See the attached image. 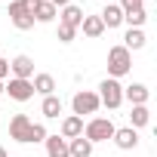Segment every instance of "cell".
I'll list each match as a JSON object with an SVG mask.
<instances>
[{
    "mask_svg": "<svg viewBox=\"0 0 157 157\" xmlns=\"http://www.w3.org/2000/svg\"><path fill=\"white\" fill-rule=\"evenodd\" d=\"M71 108H74V114H77V117H83V114H96V111L102 108L99 93H93V90H80V93H74Z\"/></svg>",
    "mask_w": 157,
    "mask_h": 157,
    "instance_id": "4",
    "label": "cell"
},
{
    "mask_svg": "<svg viewBox=\"0 0 157 157\" xmlns=\"http://www.w3.org/2000/svg\"><path fill=\"white\" fill-rule=\"evenodd\" d=\"M19 3L25 6V13H31V16H34V10L40 6V0H19Z\"/></svg>",
    "mask_w": 157,
    "mask_h": 157,
    "instance_id": "26",
    "label": "cell"
},
{
    "mask_svg": "<svg viewBox=\"0 0 157 157\" xmlns=\"http://www.w3.org/2000/svg\"><path fill=\"white\" fill-rule=\"evenodd\" d=\"M148 86L145 83H132V86H123V99H129L132 105H148Z\"/></svg>",
    "mask_w": 157,
    "mask_h": 157,
    "instance_id": "14",
    "label": "cell"
},
{
    "mask_svg": "<svg viewBox=\"0 0 157 157\" xmlns=\"http://www.w3.org/2000/svg\"><path fill=\"white\" fill-rule=\"evenodd\" d=\"M56 16H59V10L49 3V0H40V6L34 10V22H52Z\"/></svg>",
    "mask_w": 157,
    "mask_h": 157,
    "instance_id": "20",
    "label": "cell"
},
{
    "mask_svg": "<svg viewBox=\"0 0 157 157\" xmlns=\"http://www.w3.org/2000/svg\"><path fill=\"white\" fill-rule=\"evenodd\" d=\"M3 93H10V99H16V102H28V99H34V86H31V80H19V77H13V80L3 86Z\"/></svg>",
    "mask_w": 157,
    "mask_h": 157,
    "instance_id": "5",
    "label": "cell"
},
{
    "mask_svg": "<svg viewBox=\"0 0 157 157\" xmlns=\"http://www.w3.org/2000/svg\"><path fill=\"white\" fill-rule=\"evenodd\" d=\"M6 74H10V62H6V59H0V80H3Z\"/></svg>",
    "mask_w": 157,
    "mask_h": 157,
    "instance_id": "27",
    "label": "cell"
},
{
    "mask_svg": "<svg viewBox=\"0 0 157 157\" xmlns=\"http://www.w3.org/2000/svg\"><path fill=\"white\" fill-rule=\"evenodd\" d=\"M117 6H120L123 13H129V10H139V6H145V3H142V0H120Z\"/></svg>",
    "mask_w": 157,
    "mask_h": 157,
    "instance_id": "25",
    "label": "cell"
},
{
    "mask_svg": "<svg viewBox=\"0 0 157 157\" xmlns=\"http://www.w3.org/2000/svg\"><path fill=\"white\" fill-rule=\"evenodd\" d=\"M114 129H117V126H114L108 117H93V120L83 126V139H90L93 145H96V142H108V139L114 136Z\"/></svg>",
    "mask_w": 157,
    "mask_h": 157,
    "instance_id": "3",
    "label": "cell"
},
{
    "mask_svg": "<svg viewBox=\"0 0 157 157\" xmlns=\"http://www.w3.org/2000/svg\"><path fill=\"white\" fill-rule=\"evenodd\" d=\"M129 68H132V52L126 46H111L108 49V74L117 80V77L129 74Z\"/></svg>",
    "mask_w": 157,
    "mask_h": 157,
    "instance_id": "1",
    "label": "cell"
},
{
    "mask_svg": "<svg viewBox=\"0 0 157 157\" xmlns=\"http://www.w3.org/2000/svg\"><path fill=\"white\" fill-rule=\"evenodd\" d=\"M148 120H151L148 105H132V111H129V126L139 129V126H148Z\"/></svg>",
    "mask_w": 157,
    "mask_h": 157,
    "instance_id": "18",
    "label": "cell"
},
{
    "mask_svg": "<svg viewBox=\"0 0 157 157\" xmlns=\"http://www.w3.org/2000/svg\"><path fill=\"white\" fill-rule=\"evenodd\" d=\"M102 25L105 28H117V25H123V10L117 6V3H105V10H102Z\"/></svg>",
    "mask_w": 157,
    "mask_h": 157,
    "instance_id": "12",
    "label": "cell"
},
{
    "mask_svg": "<svg viewBox=\"0 0 157 157\" xmlns=\"http://www.w3.org/2000/svg\"><path fill=\"white\" fill-rule=\"evenodd\" d=\"M123 46H126L129 52H132V49H142V46H145V31H142V28H129L126 37H123Z\"/></svg>",
    "mask_w": 157,
    "mask_h": 157,
    "instance_id": "19",
    "label": "cell"
},
{
    "mask_svg": "<svg viewBox=\"0 0 157 157\" xmlns=\"http://www.w3.org/2000/svg\"><path fill=\"white\" fill-rule=\"evenodd\" d=\"M0 96H3V80H0Z\"/></svg>",
    "mask_w": 157,
    "mask_h": 157,
    "instance_id": "30",
    "label": "cell"
},
{
    "mask_svg": "<svg viewBox=\"0 0 157 157\" xmlns=\"http://www.w3.org/2000/svg\"><path fill=\"white\" fill-rule=\"evenodd\" d=\"M142 3H145V0H142Z\"/></svg>",
    "mask_w": 157,
    "mask_h": 157,
    "instance_id": "32",
    "label": "cell"
},
{
    "mask_svg": "<svg viewBox=\"0 0 157 157\" xmlns=\"http://www.w3.org/2000/svg\"><path fill=\"white\" fill-rule=\"evenodd\" d=\"M31 123H34V120H31L28 114H16V117L10 120V139H16V142L25 145V142H28V129H31Z\"/></svg>",
    "mask_w": 157,
    "mask_h": 157,
    "instance_id": "7",
    "label": "cell"
},
{
    "mask_svg": "<svg viewBox=\"0 0 157 157\" xmlns=\"http://www.w3.org/2000/svg\"><path fill=\"white\" fill-rule=\"evenodd\" d=\"M49 3H52V6L59 10V6H68V3H71V0H49Z\"/></svg>",
    "mask_w": 157,
    "mask_h": 157,
    "instance_id": "28",
    "label": "cell"
},
{
    "mask_svg": "<svg viewBox=\"0 0 157 157\" xmlns=\"http://www.w3.org/2000/svg\"><path fill=\"white\" fill-rule=\"evenodd\" d=\"M0 157H10V154H6V151H3V148H0Z\"/></svg>",
    "mask_w": 157,
    "mask_h": 157,
    "instance_id": "29",
    "label": "cell"
},
{
    "mask_svg": "<svg viewBox=\"0 0 157 157\" xmlns=\"http://www.w3.org/2000/svg\"><path fill=\"white\" fill-rule=\"evenodd\" d=\"M111 142H114L120 151H132V148L139 145V132H136L132 126H120V129H114Z\"/></svg>",
    "mask_w": 157,
    "mask_h": 157,
    "instance_id": "8",
    "label": "cell"
},
{
    "mask_svg": "<svg viewBox=\"0 0 157 157\" xmlns=\"http://www.w3.org/2000/svg\"><path fill=\"white\" fill-rule=\"evenodd\" d=\"M77 136H83V117H77V114H68L62 120V139H77Z\"/></svg>",
    "mask_w": 157,
    "mask_h": 157,
    "instance_id": "11",
    "label": "cell"
},
{
    "mask_svg": "<svg viewBox=\"0 0 157 157\" xmlns=\"http://www.w3.org/2000/svg\"><path fill=\"white\" fill-rule=\"evenodd\" d=\"M31 86H34V93H40V96H56L52 74H34V77H31Z\"/></svg>",
    "mask_w": 157,
    "mask_h": 157,
    "instance_id": "13",
    "label": "cell"
},
{
    "mask_svg": "<svg viewBox=\"0 0 157 157\" xmlns=\"http://www.w3.org/2000/svg\"><path fill=\"white\" fill-rule=\"evenodd\" d=\"M93 154V142L83 139V136H77L68 142V157H90Z\"/></svg>",
    "mask_w": 157,
    "mask_h": 157,
    "instance_id": "16",
    "label": "cell"
},
{
    "mask_svg": "<svg viewBox=\"0 0 157 157\" xmlns=\"http://www.w3.org/2000/svg\"><path fill=\"white\" fill-rule=\"evenodd\" d=\"M46 157H68V139L62 136H46Z\"/></svg>",
    "mask_w": 157,
    "mask_h": 157,
    "instance_id": "15",
    "label": "cell"
},
{
    "mask_svg": "<svg viewBox=\"0 0 157 157\" xmlns=\"http://www.w3.org/2000/svg\"><path fill=\"white\" fill-rule=\"evenodd\" d=\"M99 102L105 105V108H120L123 105V86H120V80H114V77H105V80L99 83Z\"/></svg>",
    "mask_w": 157,
    "mask_h": 157,
    "instance_id": "2",
    "label": "cell"
},
{
    "mask_svg": "<svg viewBox=\"0 0 157 157\" xmlns=\"http://www.w3.org/2000/svg\"><path fill=\"white\" fill-rule=\"evenodd\" d=\"M10 71L19 77V80H31V77H34V59L31 56H16L10 62Z\"/></svg>",
    "mask_w": 157,
    "mask_h": 157,
    "instance_id": "9",
    "label": "cell"
},
{
    "mask_svg": "<svg viewBox=\"0 0 157 157\" xmlns=\"http://www.w3.org/2000/svg\"><path fill=\"white\" fill-rule=\"evenodd\" d=\"M49 132H46V126L43 123H31V129H28V142L25 145H37V142H43Z\"/></svg>",
    "mask_w": 157,
    "mask_h": 157,
    "instance_id": "23",
    "label": "cell"
},
{
    "mask_svg": "<svg viewBox=\"0 0 157 157\" xmlns=\"http://www.w3.org/2000/svg\"><path fill=\"white\" fill-rule=\"evenodd\" d=\"M145 19H148L145 6H139V10H129V13H123V22H126L129 28H142V25H145Z\"/></svg>",
    "mask_w": 157,
    "mask_h": 157,
    "instance_id": "22",
    "label": "cell"
},
{
    "mask_svg": "<svg viewBox=\"0 0 157 157\" xmlns=\"http://www.w3.org/2000/svg\"><path fill=\"white\" fill-rule=\"evenodd\" d=\"M10 3H13V0H10Z\"/></svg>",
    "mask_w": 157,
    "mask_h": 157,
    "instance_id": "33",
    "label": "cell"
},
{
    "mask_svg": "<svg viewBox=\"0 0 157 157\" xmlns=\"http://www.w3.org/2000/svg\"><path fill=\"white\" fill-rule=\"evenodd\" d=\"M10 22H13L19 31H31V28H34V16L25 13V6L19 3V0H13V3H10Z\"/></svg>",
    "mask_w": 157,
    "mask_h": 157,
    "instance_id": "6",
    "label": "cell"
},
{
    "mask_svg": "<svg viewBox=\"0 0 157 157\" xmlns=\"http://www.w3.org/2000/svg\"><path fill=\"white\" fill-rule=\"evenodd\" d=\"M40 111H43V117H59V114H62V99H59V96H43Z\"/></svg>",
    "mask_w": 157,
    "mask_h": 157,
    "instance_id": "21",
    "label": "cell"
},
{
    "mask_svg": "<svg viewBox=\"0 0 157 157\" xmlns=\"http://www.w3.org/2000/svg\"><path fill=\"white\" fill-rule=\"evenodd\" d=\"M105 3H111V0H105Z\"/></svg>",
    "mask_w": 157,
    "mask_h": 157,
    "instance_id": "31",
    "label": "cell"
},
{
    "mask_svg": "<svg viewBox=\"0 0 157 157\" xmlns=\"http://www.w3.org/2000/svg\"><path fill=\"white\" fill-rule=\"evenodd\" d=\"M80 31L86 34V37H102L105 34V25H102V19L99 16H83V22H80Z\"/></svg>",
    "mask_w": 157,
    "mask_h": 157,
    "instance_id": "17",
    "label": "cell"
},
{
    "mask_svg": "<svg viewBox=\"0 0 157 157\" xmlns=\"http://www.w3.org/2000/svg\"><path fill=\"white\" fill-rule=\"evenodd\" d=\"M80 22H83V10L77 6V3H68V6H62V13H59V25L80 28Z\"/></svg>",
    "mask_w": 157,
    "mask_h": 157,
    "instance_id": "10",
    "label": "cell"
},
{
    "mask_svg": "<svg viewBox=\"0 0 157 157\" xmlns=\"http://www.w3.org/2000/svg\"><path fill=\"white\" fill-rule=\"evenodd\" d=\"M77 37V28H68V25H59V40L62 43H71Z\"/></svg>",
    "mask_w": 157,
    "mask_h": 157,
    "instance_id": "24",
    "label": "cell"
}]
</instances>
